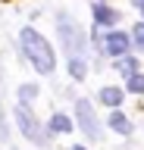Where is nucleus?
<instances>
[{"label": "nucleus", "instance_id": "nucleus-1", "mask_svg": "<svg viewBox=\"0 0 144 150\" xmlns=\"http://www.w3.org/2000/svg\"><path fill=\"white\" fill-rule=\"evenodd\" d=\"M22 50H25V59L35 66V72L50 75L53 66H57V56L50 50V44L35 31V28H22Z\"/></svg>", "mask_w": 144, "mask_h": 150}, {"label": "nucleus", "instance_id": "nucleus-2", "mask_svg": "<svg viewBox=\"0 0 144 150\" xmlns=\"http://www.w3.org/2000/svg\"><path fill=\"white\" fill-rule=\"evenodd\" d=\"M57 31H60V41H63V50L69 56H82V50L88 47V38L82 31V25L69 13H60L57 16Z\"/></svg>", "mask_w": 144, "mask_h": 150}, {"label": "nucleus", "instance_id": "nucleus-3", "mask_svg": "<svg viewBox=\"0 0 144 150\" xmlns=\"http://www.w3.org/2000/svg\"><path fill=\"white\" fill-rule=\"evenodd\" d=\"M13 116H16V122H19V131H22V134H25L28 141H35V144H41V147H44V144L50 141V134L41 128V122L28 112V106H25V103H19Z\"/></svg>", "mask_w": 144, "mask_h": 150}, {"label": "nucleus", "instance_id": "nucleus-4", "mask_svg": "<svg viewBox=\"0 0 144 150\" xmlns=\"http://www.w3.org/2000/svg\"><path fill=\"white\" fill-rule=\"evenodd\" d=\"M75 116H78V128L85 131V138H91V141L100 138V122H97V116H94L91 100H78L75 103Z\"/></svg>", "mask_w": 144, "mask_h": 150}, {"label": "nucleus", "instance_id": "nucleus-5", "mask_svg": "<svg viewBox=\"0 0 144 150\" xmlns=\"http://www.w3.org/2000/svg\"><path fill=\"white\" fill-rule=\"evenodd\" d=\"M128 44H132V38L125 35V31H110L104 47H106V53H110V56H125Z\"/></svg>", "mask_w": 144, "mask_h": 150}, {"label": "nucleus", "instance_id": "nucleus-6", "mask_svg": "<svg viewBox=\"0 0 144 150\" xmlns=\"http://www.w3.org/2000/svg\"><path fill=\"white\" fill-rule=\"evenodd\" d=\"M94 22L97 25H116V22H119V13L110 9V6H104V3H97L94 6Z\"/></svg>", "mask_w": 144, "mask_h": 150}, {"label": "nucleus", "instance_id": "nucleus-7", "mask_svg": "<svg viewBox=\"0 0 144 150\" xmlns=\"http://www.w3.org/2000/svg\"><path fill=\"white\" fill-rule=\"evenodd\" d=\"M69 75L75 78V81H82L88 75V63L82 59V56H69Z\"/></svg>", "mask_w": 144, "mask_h": 150}, {"label": "nucleus", "instance_id": "nucleus-8", "mask_svg": "<svg viewBox=\"0 0 144 150\" xmlns=\"http://www.w3.org/2000/svg\"><path fill=\"white\" fill-rule=\"evenodd\" d=\"M100 100H104L106 106H119V103H122V91H119V88H104V91H100Z\"/></svg>", "mask_w": 144, "mask_h": 150}, {"label": "nucleus", "instance_id": "nucleus-9", "mask_svg": "<svg viewBox=\"0 0 144 150\" xmlns=\"http://www.w3.org/2000/svg\"><path fill=\"white\" fill-rule=\"evenodd\" d=\"M110 128L119 131V134H128V131H132V125H128V119H125L122 112H113V116H110Z\"/></svg>", "mask_w": 144, "mask_h": 150}, {"label": "nucleus", "instance_id": "nucleus-10", "mask_svg": "<svg viewBox=\"0 0 144 150\" xmlns=\"http://www.w3.org/2000/svg\"><path fill=\"white\" fill-rule=\"evenodd\" d=\"M19 100L28 106V103H35L38 100V84H22L19 88Z\"/></svg>", "mask_w": 144, "mask_h": 150}, {"label": "nucleus", "instance_id": "nucleus-11", "mask_svg": "<svg viewBox=\"0 0 144 150\" xmlns=\"http://www.w3.org/2000/svg\"><path fill=\"white\" fill-rule=\"evenodd\" d=\"M50 128H53V131H69V128H72V122H69L63 112H57V116L50 119Z\"/></svg>", "mask_w": 144, "mask_h": 150}, {"label": "nucleus", "instance_id": "nucleus-12", "mask_svg": "<svg viewBox=\"0 0 144 150\" xmlns=\"http://www.w3.org/2000/svg\"><path fill=\"white\" fill-rule=\"evenodd\" d=\"M128 91L132 94H144V75H138V72L128 75Z\"/></svg>", "mask_w": 144, "mask_h": 150}, {"label": "nucleus", "instance_id": "nucleus-13", "mask_svg": "<svg viewBox=\"0 0 144 150\" xmlns=\"http://www.w3.org/2000/svg\"><path fill=\"white\" fill-rule=\"evenodd\" d=\"M119 72H125V75L138 72V63H135V59H119Z\"/></svg>", "mask_w": 144, "mask_h": 150}, {"label": "nucleus", "instance_id": "nucleus-14", "mask_svg": "<svg viewBox=\"0 0 144 150\" xmlns=\"http://www.w3.org/2000/svg\"><path fill=\"white\" fill-rule=\"evenodd\" d=\"M135 44L144 47V22H138V25H135Z\"/></svg>", "mask_w": 144, "mask_h": 150}, {"label": "nucleus", "instance_id": "nucleus-15", "mask_svg": "<svg viewBox=\"0 0 144 150\" xmlns=\"http://www.w3.org/2000/svg\"><path fill=\"white\" fill-rule=\"evenodd\" d=\"M0 141H10V128H6V119H3V110H0Z\"/></svg>", "mask_w": 144, "mask_h": 150}, {"label": "nucleus", "instance_id": "nucleus-16", "mask_svg": "<svg viewBox=\"0 0 144 150\" xmlns=\"http://www.w3.org/2000/svg\"><path fill=\"white\" fill-rule=\"evenodd\" d=\"M135 3H138V6H144V0H135Z\"/></svg>", "mask_w": 144, "mask_h": 150}, {"label": "nucleus", "instance_id": "nucleus-17", "mask_svg": "<svg viewBox=\"0 0 144 150\" xmlns=\"http://www.w3.org/2000/svg\"><path fill=\"white\" fill-rule=\"evenodd\" d=\"M69 150H85V147H69Z\"/></svg>", "mask_w": 144, "mask_h": 150}, {"label": "nucleus", "instance_id": "nucleus-18", "mask_svg": "<svg viewBox=\"0 0 144 150\" xmlns=\"http://www.w3.org/2000/svg\"><path fill=\"white\" fill-rule=\"evenodd\" d=\"M141 9H144V6H141Z\"/></svg>", "mask_w": 144, "mask_h": 150}]
</instances>
